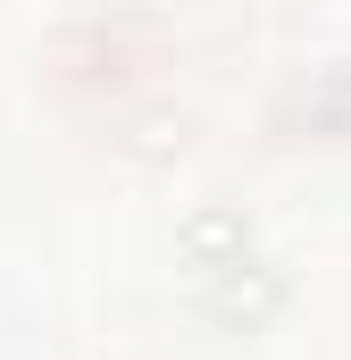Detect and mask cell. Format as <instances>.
Returning a JSON list of instances; mask_svg holds the SVG:
<instances>
[{"instance_id":"6da1fadb","label":"cell","mask_w":351,"mask_h":360,"mask_svg":"<svg viewBox=\"0 0 351 360\" xmlns=\"http://www.w3.org/2000/svg\"><path fill=\"white\" fill-rule=\"evenodd\" d=\"M284 269L276 260H260V252H243V260H226V269L201 276V310L218 319V327H234V335H251V327H267L276 310H284Z\"/></svg>"},{"instance_id":"7a4b0ae2","label":"cell","mask_w":351,"mask_h":360,"mask_svg":"<svg viewBox=\"0 0 351 360\" xmlns=\"http://www.w3.org/2000/svg\"><path fill=\"white\" fill-rule=\"evenodd\" d=\"M251 252V218L234 210V201H201L184 226H176V260L192 276H209V269H226V260H243Z\"/></svg>"}]
</instances>
